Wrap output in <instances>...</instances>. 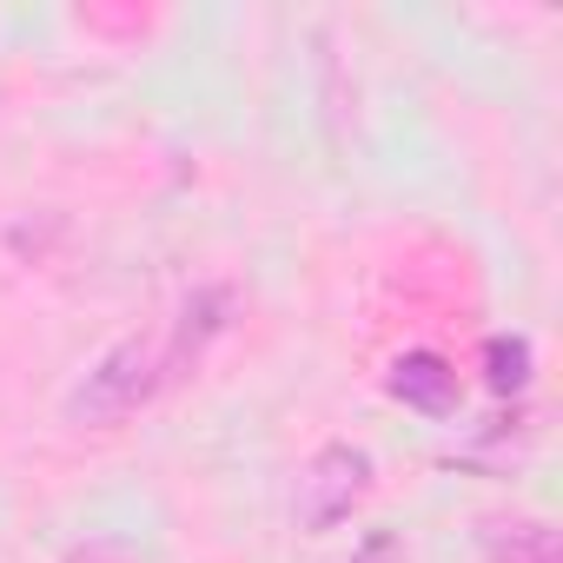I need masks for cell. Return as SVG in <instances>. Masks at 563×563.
<instances>
[{"mask_svg": "<svg viewBox=\"0 0 563 563\" xmlns=\"http://www.w3.org/2000/svg\"><path fill=\"white\" fill-rule=\"evenodd\" d=\"M385 391H391L405 411H424V418H451V411H457V372H451V358H438V352H405V358L385 372Z\"/></svg>", "mask_w": 563, "mask_h": 563, "instance_id": "3957f363", "label": "cell"}, {"mask_svg": "<svg viewBox=\"0 0 563 563\" xmlns=\"http://www.w3.org/2000/svg\"><path fill=\"white\" fill-rule=\"evenodd\" d=\"M159 385H166V352L133 332V339L107 345V352L87 365V378L67 391V424H80V431H113V424H126Z\"/></svg>", "mask_w": 563, "mask_h": 563, "instance_id": "6da1fadb", "label": "cell"}, {"mask_svg": "<svg viewBox=\"0 0 563 563\" xmlns=\"http://www.w3.org/2000/svg\"><path fill=\"white\" fill-rule=\"evenodd\" d=\"M530 365H537V352H530V339H517V332H510V339L497 332V339L484 345V385H490L497 398H517V391L530 385Z\"/></svg>", "mask_w": 563, "mask_h": 563, "instance_id": "8992f818", "label": "cell"}, {"mask_svg": "<svg viewBox=\"0 0 563 563\" xmlns=\"http://www.w3.org/2000/svg\"><path fill=\"white\" fill-rule=\"evenodd\" d=\"M225 312H232V292H225V286H199V292L179 306V332H173L166 372H186V365H199V358H206V345H212V339L232 325Z\"/></svg>", "mask_w": 563, "mask_h": 563, "instance_id": "277c9868", "label": "cell"}, {"mask_svg": "<svg viewBox=\"0 0 563 563\" xmlns=\"http://www.w3.org/2000/svg\"><path fill=\"white\" fill-rule=\"evenodd\" d=\"M352 563H398V543H391V537H372V543H365Z\"/></svg>", "mask_w": 563, "mask_h": 563, "instance_id": "52a82bcc", "label": "cell"}, {"mask_svg": "<svg viewBox=\"0 0 563 563\" xmlns=\"http://www.w3.org/2000/svg\"><path fill=\"white\" fill-rule=\"evenodd\" d=\"M365 490H372V451H358V444H325L306 471H299V497H292V517H299V530H339L358 504H365Z\"/></svg>", "mask_w": 563, "mask_h": 563, "instance_id": "7a4b0ae2", "label": "cell"}, {"mask_svg": "<svg viewBox=\"0 0 563 563\" xmlns=\"http://www.w3.org/2000/svg\"><path fill=\"white\" fill-rule=\"evenodd\" d=\"M484 556L490 563H563L556 530L537 517H490L484 523Z\"/></svg>", "mask_w": 563, "mask_h": 563, "instance_id": "5b68a950", "label": "cell"}]
</instances>
